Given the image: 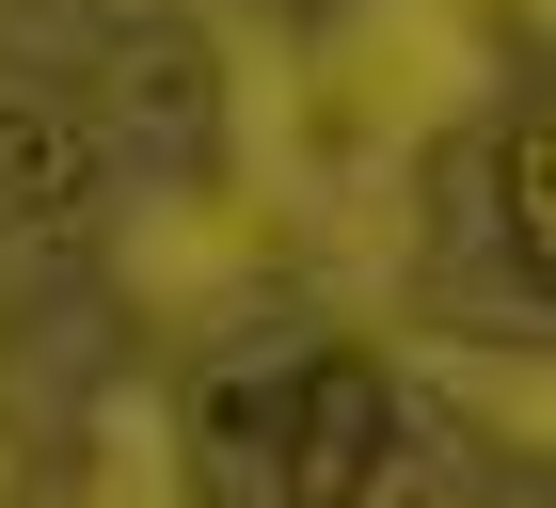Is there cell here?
<instances>
[{
  "label": "cell",
  "instance_id": "obj_2",
  "mask_svg": "<svg viewBox=\"0 0 556 508\" xmlns=\"http://www.w3.org/2000/svg\"><path fill=\"white\" fill-rule=\"evenodd\" d=\"M96 207V127L48 96H0V223H80Z\"/></svg>",
  "mask_w": 556,
  "mask_h": 508
},
{
  "label": "cell",
  "instance_id": "obj_3",
  "mask_svg": "<svg viewBox=\"0 0 556 508\" xmlns=\"http://www.w3.org/2000/svg\"><path fill=\"white\" fill-rule=\"evenodd\" d=\"M509 239L556 270V112H525V127H509Z\"/></svg>",
  "mask_w": 556,
  "mask_h": 508
},
{
  "label": "cell",
  "instance_id": "obj_1",
  "mask_svg": "<svg viewBox=\"0 0 556 508\" xmlns=\"http://www.w3.org/2000/svg\"><path fill=\"white\" fill-rule=\"evenodd\" d=\"M366 477H382V366L318 350L302 414H287V508H366Z\"/></svg>",
  "mask_w": 556,
  "mask_h": 508
}]
</instances>
